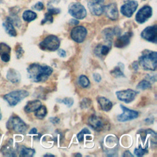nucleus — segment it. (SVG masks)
Masks as SVG:
<instances>
[{
    "instance_id": "f3484780",
    "label": "nucleus",
    "mask_w": 157,
    "mask_h": 157,
    "mask_svg": "<svg viewBox=\"0 0 157 157\" xmlns=\"http://www.w3.org/2000/svg\"><path fill=\"white\" fill-rule=\"evenodd\" d=\"M10 47L5 43H0V57L4 62H8L10 58Z\"/></svg>"
},
{
    "instance_id": "f03ea898",
    "label": "nucleus",
    "mask_w": 157,
    "mask_h": 157,
    "mask_svg": "<svg viewBox=\"0 0 157 157\" xmlns=\"http://www.w3.org/2000/svg\"><path fill=\"white\" fill-rule=\"evenodd\" d=\"M157 53L145 50L139 58V63L144 70L155 71L156 69Z\"/></svg>"
},
{
    "instance_id": "c756f323",
    "label": "nucleus",
    "mask_w": 157,
    "mask_h": 157,
    "mask_svg": "<svg viewBox=\"0 0 157 157\" xmlns=\"http://www.w3.org/2000/svg\"><path fill=\"white\" fill-rule=\"evenodd\" d=\"M78 83L83 88H86L90 85V80L86 76L84 75H81L78 78Z\"/></svg>"
},
{
    "instance_id": "4468645a",
    "label": "nucleus",
    "mask_w": 157,
    "mask_h": 157,
    "mask_svg": "<svg viewBox=\"0 0 157 157\" xmlns=\"http://www.w3.org/2000/svg\"><path fill=\"white\" fill-rule=\"evenodd\" d=\"M103 12L110 20H116L118 18V11L115 3H112L103 7Z\"/></svg>"
},
{
    "instance_id": "a19ab883",
    "label": "nucleus",
    "mask_w": 157,
    "mask_h": 157,
    "mask_svg": "<svg viewBox=\"0 0 157 157\" xmlns=\"http://www.w3.org/2000/svg\"><path fill=\"white\" fill-rule=\"evenodd\" d=\"M50 121L53 124H57L59 121V119L58 117H51L50 118Z\"/></svg>"
},
{
    "instance_id": "e433bc0d",
    "label": "nucleus",
    "mask_w": 157,
    "mask_h": 157,
    "mask_svg": "<svg viewBox=\"0 0 157 157\" xmlns=\"http://www.w3.org/2000/svg\"><path fill=\"white\" fill-rule=\"evenodd\" d=\"M44 5L41 2H38L33 6V8L37 10H42L44 9Z\"/></svg>"
},
{
    "instance_id": "5701e85b",
    "label": "nucleus",
    "mask_w": 157,
    "mask_h": 157,
    "mask_svg": "<svg viewBox=\"0 0 157 157\" xmlns=\"http://www.w3.org/2000/svg\"><path fill=\"white\" fill-rule=\"evenodd\" d=\"M105 147H113V148L117 147L118 145V139L117 138L112 135H110L106 137L105 139Z\"/></svg>"
},
{
    "instance_id": "f8f14e48",
    "label": "nucleus",
    "mask_w": 157,
    "mask_h": 157,
    "mask_svg": "<svg viewBox=\"0 0 157 157\" xmlns=\"http://www.w3.org/2000/svg\"><path fill=\"white\" fill-rule=\"evenodd\" d=\"M152 15V9L148 6H145L137 12L136 15V20L139 23L145 22Z\"/></svg>"
},
{
    "instance_id": "a18cd8bd",
    "label": "nucleus",
    "mask_w": 157,
    "mask_h": 157,
    "mask_svg": "<svg viewBox=\"0 0 157 157\" xmlns=\"http://www.w3.org/2000/svg\"><path fill=\"white\" fill-rule=\"evenodd\" d=\"M71 25H77V24H78L79 23V21H78V20H75V19H72L71 20Z\"/></svg>"
},
{
    "instance_id": "473e14b6",
    "label": "nucleus",
    "mask_w": 157,
    "mask_h": 157,
    "mask_svg": "<svg viewBox=\"0 0 157 157\" xmlns=\"http://www.w3.org/2000/svg\"><path fill=\"white\" fill-rule=\"evenodd\" d=\"M90 134V132L88 130V129H87L86 128H85L80 132H78V134L77 135V137L78 140L80 142H82L83 140V136L85 134Z\"/></svg>"
},
{
    "instance_id": "4c0bfd02",
    "label": "nucleus",
    "mask_w": 157,
    "mask_h": 157,
    "mask_svg": "<svg viewBox=\"0 0 157 157\" xmlns=\"http://www.w3.org/2000/svg\"><path fill=\"white\" fill-rule=\"evenodd\" d=\"M48 12L49 13H50L52 15H55V14H58L60 12V10L59 9H56V8H52V9H48Z\"/></svg>"
},
{
    "instance_id": "39448f33",
    "label": "nucleus",
    "mask_w": 157,
    "mask_h": 157,
    "mask_svg": "<svg viewBox=\"0 0 157 157\" xmlns=\"http://www.w3.org/2000/svg\"><path fill=\"white\" fill-rule=\"evenodd\" d=\"M60 41L58 37L54 35H49L39 44V47L42 50L55 51L58 49Z\"/></svg>"
},
{
    "instance_id": "49530a36",
    "label": "nucleus",
    "mask_w": 157,
    "mask_h": 157,
    "mask_svg": "<svg viewBox=\"0 0 157 157\" xmlns=\"http://www.w3.org/2000/svg\"><path fill=\"white\" fill-rule=\"evenodd\" d=\"M29 134H37V129H36V128H33V129H31V131H29Z\"/></svg>"
},
{
    "instance_id": "9d476101",
    "label": "nucleus",
    "mask_w": 157,
    "mask_h": 157,
    "mask_svg": "<svg viewBox=\"0 0 157 157\" xmlns=\"http://www.w3.org/2000/svg\"><path fill=\"white\" fill-rule=\"evenodd\" d=\"M87 34L86 28L82 26H77L74 28L71 33V38L78 43L82 42Z\"/></svg>"
},
{
    "instance_id": "dca6fc26",
    "label": "nucleus",
    "mask_w": 157,
    "mask_h": 157,
    "mask_svg": "<svg viewBox=\"0 0 157 157\" xmlns=\"http://www.w3.org/2000/svg\"><path fill=\"white\" fill-rule=\"evenodd\" d=\"M132 36L131 32H128L120 36L115 42V46L117 48H123L128 45L130 42V39Z\"/></svg>"
},
{
    "instance_id": "de8ad7c7",
    "label": "nucleus",
    "mask_w": 157,
    "mask_h": 157,
    "mask_svg": "<svg viewBox=\"0 0 157 157\" xmlns=\"http://www.w3.org/2000/svg\"><path fill=\"white\" fill-rule=\"evenodd\" d=\"M44 156H53L54 155H51V154H46V155H45Z\"/></svg>"
},
{
    "instance_id": "2eb2a0df",
    "label": "nucleus",
    "mask_w": 157,
    "mask_h": 157,
    "mask_svg": "<svg viewBox=\"0 0 157 157\" xmlns=\"http://www.w3.org/2000/svg\"><path fill=\"white\" fill-rule=\"evenodd\" d=\"M88 124L96 131H102L104 127V123L102 119L95 115H92L88 118Z\"/></svg>"
},
{
    "instance_id": "bb28decb",
    "label": "nucleus",
    "mask_w": 157,
    "mask_h": 157,
    "mask_svg": "<svg viewBox=\"0 0 157 157\" xmlns=\"http://www.w3.org/2000/svg\"><path fill=\"white\" fill-rule=\"evenodd\" d=\"M47 108L45 105H40V107L35 111V116L39 119L44 118L47 115Z\"/></svg>"
},
{
    "instance_id": "ea45409f",
    "label": "nucleus",
    "mask_w": 157,
    "mask_h": 157,
    "mask_svg": "<svg viewBox=\"0 0 157 157\" xmlns=\"http://www.w3.org/2000/svg\"><path fill=\"white\" fill-rule=\"evenodd\" d=\"M58 55L59 56L63 57V58H64L66 56V53L65 50H64L63 49H59L58 52Z\"/></svg>"
},
{
    "instance_id": "412c9836",
    "label": "nucleus",
    "mask_w": 157,
    "mask_h": 157,
    "mask_svg": "<svg viewBox=\"0 0 157 157\" xmlns=\"http://www.w3.org/2000/svg\"><path fill=\"white\" fill-rule=\"evenodd\" d=\"M3 26L4 27L6 31L11 36H16L17 32L13 27V20L10 18H7L6 21L3 23Z\"/></svg>"
},
{
    "instance_id": "cd10ccee",
    "label": "nucleus",
    "mask_w": 157,
    "mask_h": 157,
    "mask_svg": "<svg viewBox=\"0 0 157 157\" xmlns=\"http://www.w3.org/2000/svg\"><path fill=\"white\" fill-rule=\"evenodd\" d=\"M151 86V83L149 80H141L136 86V88L138 90H146L148 88H150Z\"/></svg>"
},
{
    "instance_id": "7ed1b4c3",
    "label": "nucleus",
    "mask_w": 157,
    "mask_h": 157,
    "mask_svg": "<svg viewBox=\"0 0 157 157\" xmlns=\"http://www.w3.org/2000/svg\"><path fill=\"white\" fill-rule=\"evenodd\" d=\"M6 127L9 130L17 133H24L28 129L26 124L20 117L15 115L10 117L7 122Z\"/></svg>"
},
{
    "instance_id": "6e6552de",
    "label": "nucleus",
    "mask_w": 157,
    "mask_h": 157,
    "mask_svg": "<svg viewBox=\"0 0 157 157\" xmlns=\"http://www.w3.org/2000/svg\"><path fill=\"white\" fill-rule=\"evenodd\" d=\"M120 107L123 110V113L117 116L118 121L121 122H124L137 118L139 115L138 112L129 109L128 108L124 107L123 105H120Z\"/></svg>"
},
{
    "instance_id": "8fccbe9b",
    "label": "nucleus",
    "mask_w": 157,
    "mask_h": 157,
    "mask_svg": "<svg viewBox=\"0 0 157 157\" xmlns=\"http://www.w3.org/2000/svg\"><path fill=\"white\" fill-rule=\"evenodd\" d=\"M1 117H2V115H1V112H0V120L1 119Z\"/></svg>"
},
{
    "instance_id": "423d86ee",
    "label": "nucleus",
    "mask_w": 157,
    "mask_h": 157,
    "mask_svg": "<svg viewBox=\"0 0 157 157\" xmlns=\"http://www.w3.org/2000/svg\"><path fill=\"white\" fill-rule=\"evenodd\" d=\"M68 11L72 17L77 19H83L86 15L85 7L79 2L71 3L68 7Z\"/></svg>"
},
{
    "instance_id": "f704fd0d",
    "label": "nucleus",
    "mask_w": 157,
    "mask_h": 157,
    "mask_svg": "<svg viewBox=\"0 0 157 157\" xmlns=\"http://www.w3.org/2000/svg\"><path fill=\"white\" fill-rule=\"evenodd\" d=\"M91 101L89 98H84L82 99V101L80 102V107L82 108H87L90 106V105L91 104Z\"/></svg>"
},
{
    "instance_id": "7c9ffc66",
    "label": "nucleus",
    "mask_w": 157,
    "mask_h": 157,
    "mask_svg": "<svg viewBox=\"0 0 157 157\" xmlns=\"http://www.w3.org/2000/svg\"><path fill=\"white\" fill-rule=\"evenodd\" d=\"M134 154L137 156H141L144 155L145 154L148 153V150L145 148H142V147L141 145H139V147L138 148H135L134 151Z\"/></svg>"
},
{
    "instance_id": "2f4dec72",
    "label": "nucleus",
    "mask_w": 157,
    "mask_h": 157,
    "mask_svg": "<svg viewBox=\"0 0 157 157\" xmlns=\"http://www.w3.org/2000/svg\"><path fill=\"white\" fill-rule=\"evenodd\" d=\"M58 102L64 104L66 106L70 107L74 104V99L72 98H65L63 99H57Z\"/></svg>"
},
{
    "instance_id": "09e8293b",
    "label": "nucleus",
    "mask_w": 157,
    "mask_h": 157,
    "mask_svg": "<svg viewBox=\"0 0 157 157\" xmlns=\"http://www.w3.org/2000/svg\"><path fill=\"white\" fill-rule=\"evenodd\" d=\"M75 155V156H82L80 153H77V154H76V155Z\"/></svg>"
},
{
    "instance_id": "6ab92c4d",
    "label": "nucleus",
    "mask_w": 157,
    "mask_h": 157,
    "mask_svg": "<svg viewBox=\"0 0 157 157\" xmlns=\"http://www.w3.org/2000/svg\"><path fill=\"white\" fill-rule=\"evenodd\" d=\"M42 105L41 102L39 100H33L28 101L25 105L24 110L26 113H30L35 112L37 109H39Z\"/></svg>"
},
{
    "instance_id": "a211bd4d",
    "label": "nucleus",
    "mask_w": 157,
    "mask_h": 157,
    "mask_svg": "<svg viewBox=\"0 0 157 157\" xmlns=\"http://www.w3.org/2000/svg\"><path fill=\"white\" fill-rule=\"evenodd\" d=\"M97 101L99 104L101 109L106 112L109 111L113 106L112 102L110 100H109L107 98L103 96L98 97Z\"/></svg>"
},
{
    "instance_id": "9b49d317",
    "label": "nucleus",
    "mask_w": 157,
    "mask_h": 157,
    "mask_svg": "<svg viewBox=\"0 0 157 157\" xmlns=\"http://www.w3.org/2000/svg\"><path fill=\"white\" fill-rule=\"evenodd\" d=\"M138 3L134 0H128L121 7V13L126 17H131L137 8Z\"/></svg>"
},
{
    "instance_id": "79ce46f5",
    "label": "nucleus",
    "mask_w": 157,
    "mask_h": 157,
    "mask_svg": "<svg viewBox=\"0 0 157 157\" xmlns=\"http://www.w3.org/2000/svg\"><path fill=\"white\" fill-rule=\"evenodd\" d=\"M123 156H131V157H133L132 154H131V152H130L129 151H128V150L125 151L124 152V153L123 154Z\"/></svg>"
},
{
    "instance_id": "72a5a7b5",
    "label": "nucleus",
    "mask_w": 157,
    "mask_h": 157,
    "mask_svg": "<svg viewBox=\"0 0 157 157\" xmlns=\"http://www.w3.org/2000/svg\"><path fill=\"white\" fill-rule=\"evenodd\" d=\"M53 21V15L49 13L48 12L45 14V17L41 21V24L45 23L46 22H50L52 23Z\"/></svg>"
},
{
    "instance_id": "4be33fe9",
    "label": "nucleus",
    "mask_w": 157,
    "mask_h": 157,
    "mask_svg": "<svg viewBox=\"0 0 157 157\" xmlns=\"http://www.w3.org/2000/svg\"><path fill=\"white\" fill-rule=\"evenodd\" d=\"M110 48V47L106 45H98L95 48L94 52L99 56H100V55L105 56L109 52Z\"/></svg>"
},
{
    "instance_id": "0eeeda50",
    "label": "nucleus",
    "mask_w": 157,
    "mask_h": 157,
    "mask_svg": "<svg viewBox=\"0 0 157 157\" xmlns=\"http://www.w3.org/2000/svg\"><path fill=\"white\" fill-rule=\"evenodd\" d=\"M141 37L149 42L156 44L157 41V26L154 25L145 28L141 33Z\"/></svg>"
},
{
    "instance_id": "ddd939ff",
    "label": "nucleus",
    "mask_w": 157,
    "mask_h": 157,
    "mask_svg": "<svg viewBox=\"0 0 157 157\" xmlns=\"http://www.w3.org/2000/svg\"><path fill=\"white\" fill-rule=\"evenodd\" d=\"M104 0H90L88 2V7L91 13L94 15H100L103 13L102 5Z\"/></svg>"
},
{
    "instance_id": "37998d69",
    "label": "nucleus",
    "mask_w": 157,
    "mask_h": 157,
    "mask_svg": "<svg viewBox=\"0 0 157 157\" xmlns=\"http://www.w3.org/2000/svg\"><path fill=\"white\" fill-rule=\"evenodd\" d=\"M138 63L137 61H134L132 63V66L133 67V69L135 70V71H137L138 69Z\"/></svg>"
},
{
    "instance_id": "f257e3e1",
    "label": "nucleus",
    "mask_w": 157,
    "mask_h": 157,
    "mask_svg": "<svg viewBox=\"0 0 157 157\" xmlns=\"http://www.w3.org/2000/svg\"><path fill=\"white\" fill-rule=\"evenodd\" d=\"M28 77L34 82H44L52 74L53 69L48 66H42L37 63L30 64L27 68Z\"/></svg>"
},
{
    "instance_id": "58836bf2",
    "label": "nucleus",
    "mask_w": 157,
    "mask_h": 157,
    "mask_svg": "<svg viewBox=\"0 0 157 157\" xmlns=\"http://www.w3.org/2000/svg\"><path fill=\"white\" fill-rule=\"evenodd\" d=\"M94 80L96 82H99L101 80V76L98 73H94L93 75Z\"/></svg>"
},
{
    "instance_id": "c9c22d12",
    "label": "nucleus",
    "mask_w": 157,
    "mask_h": 157,
    "mask_svg": "<svg viewBox=\"0 0 157 157\" xmlns=\"http://www.w3.org/2000/svg\"><path fill=\"white\" fill-rule=\"evenodd\" d=\"M15 52H16L17 58L19 59L22 56V55L24 53V51H23L22 47L20 45H17V47L15 48Z\"/></svg>"
},
{
    "instance_id": "b1692460",
    "label": "nucleus",
    "mask_w": 157,
    "mask_h": 157,
    "mask_svg": "<svg viewBox=\"0 0 157 157\" xmlns=\"http://www.w3.org/2000/svg\"><path fill=\"white\" fill-rule=\"evenodd\" d=\"M37 17V14L32 10H26L23 13V19L28 22L35 20Z\"/></svg>"
},
{
    "instance_id": "20e7f679",
    "label": "nucleus",
    "mask_w": 157,
    "mask_h": 157,
    "mask_svg": "<svg viewBox=\"0 0 157 157\" xmlns=\"http://www.w3.org/2000/svg\"><path fill=\"white\" fill-rule=\"evenodd\" d=\"M29 95L28 91L21 90L13 91L4 96V99L10 106H14Z\"/></svg>"
},
{
    "instance_id": "a878e982",
    "label": "nucleus",
    "mask_w": 157,
    "mask_h": 157,
    "mask_svg": "<svg viewBox=\"0 0 157 157\" xmlns=\"http://www.w3.org/2000/svg\"><path fill=\"white\" fill-rule=\"evenodd\" d=\"M19 153L20 156H32L35 153V150L33 148L22 147H21Z\"/></svg>"
},
{
    "instance_id": "1a4fd4ad",
    "label": "nucleus",
    "mask_w": 157,
    "mask_h": 157,
    "mask_svg": "<svg viewBox=\"0 0 157 157\" xmlns=\"http://www.w3.org/2000/svg\"><path fill=\"white\" fill-rule=\"evenodd\" d=\"M137 94V91L131 89H128V90L118 91L116 92V95L117 98L120 101L124 102L125 103H127V104L132 102L134 99Z\"/></svg>"
},
{
    "instance_id": "393cba45",
    "label": "nucleus",
    "mask_w": 157,
    "mask_h": 157,
    "mask_svg": "<svg viewBox=\"0 0 157 157\" xmlns=\"http://www.w3.org/2000/svg\"><path fill=\"white\" fill-rule=\"evenodd\" d=\"M121 68H124V65L122 63H119L118 66L115 67L111 72V74L114 76L115 77H124V75L121 71Z\"/></svg>"
},
{
    "instance_id": "aec40b11",
    "label": "nucleus",
    "mask_w": 157,
    "mask_h": 157,
    "mask_svg": "<svg viewBox=\"0 0 157 157\" xmlns=\"http://www.w3.org/2000/svg\"><path fill=\"white\" fill-rule=\"evenodd\" d=\"M7 78L12 83H18L20 82L21 76L20 73L14 69H9L7 73Z\"/></svg>"
},
{
    "instance_id": "c85d7f7f",
    "label": "nucleus",
    "mask_w": 157,
    "mask_h": 157,
    "mask_svg": "<svg viewBox=\"0 0 157 157\" xmlns=\"http://www.w3.org/2000/svg\"><path fill=\"white\" fill-rule=\"evenodd\" d=\"M114 34V30L113 29H105L103 31V35L105 38V39L109 43H110V40H112L113 37V34Z\"/></svg>"
},
{
    "instance_id": "c03bdc74",
    "label": "nucleus",
    "mask_w": 157,
    "mask_h": 157,
    "mask_svg": "<svg viewBox=\"0 0 157 157\" xmlns=\"http://www.w3.org/2000/svg\"><path fill=\"white\" fill-rule=\"evenodd\" d=\"M145 122L147 123V124H151V123H153V118H147L145 119Z\"/></svg>"
}]
</instances>
